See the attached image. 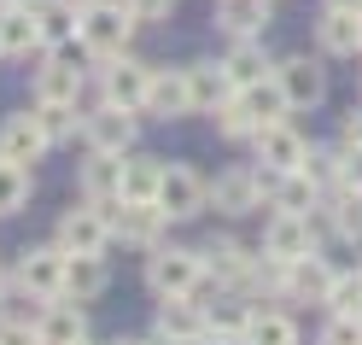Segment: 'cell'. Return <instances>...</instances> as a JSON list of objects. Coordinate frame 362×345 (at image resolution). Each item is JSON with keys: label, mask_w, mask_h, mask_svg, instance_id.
I'll return each mask as SVG.
<instances>
[{"label": "cell", "mask_w": 362, "mask_h": 345, "mask_svg": "<svg viewBox=\"0 0 362 345\" xmlns=\"http://www.w3.org/2000/svg\"><path fill=\"white\" fill-rule=\"evenodd\" d=\"M129 35H134V12L123 0H82V24H76V41L94 59H117L129 53Z\"/></svg>", "instance_id": "cell-1"}, {"label": "cell", "mask_w": 362, "mask_h": 345, "mask_svg": "<svg viewBox=\"0 0 362 345\" xmlns=\"http://www.w3.org/2000/svg\"><path fill=\"white\" fill-rule=\"evenodd\" d=\"M199 281H205V251L152 246V258H146V287H152L158 298H193Z\"/></svg>", "instance_id": "cell-2"}, {"label": "cell", "mask_w": 362, "mask_h": 345, "mask_svg": "<svg viewBox=\"0 0 362 345\" xmlns=\"http://www.w3.org/2000/svg\"><path fill=\"white\" fill-rule=\"evenodd\" d=\"M158 211L170 222H193L199 211H211V181L193 164H164V181H158Z\"/></svg>", "instance_id": "cell-3"}, {"label": "cell", "mask_w": 362, "mask_h": 345, "mask_svg": "<svg viewBox=\"0 0 362 345\" xmlns=\"http://www.w3.org/2000/svg\"><path fill=\"white\" fill-rule=\"evenodd\" d=\"M105 217H111V240L141 246V251H152L164 240V228H170V217L158 211V199H111Z\"/></svg>", "instance_id": "cell-4"}, {"label": "cell", "mask_w": 362, "mask_h": 345, "mask_svg": "<svg viewBox=\"0 0 362 345\" xmlns=\"http://www.w3.org/2000/svg\"><path fill=\"white\" fill-rule=\"evenodd\" d=\"M59 251H71V258H105V246H111V217H105V205H76V211H64L59 217V234H53Z\"/></svg>", "instance_id": "cell-5"}, {"label": "cell", "mask_w": 362, "mask_h": 345, "mask_svg": "<svg viewBox=\"0 0 362 345\" xmlns=\"http://www.w3.org/2000/svg\"><path fill=\"white\" fill-rule=\"evenodd\" d=\"M315 251V222L310 211H275L263 228V258H275V264H298Z\"/></svg>", "instance_id": "cell-6"}, {"label": "cell", "mask_w": 362, "mask_h": 345, "mask_svg": "<svg viewBox=\"0 0 362 345\" xmlns=\"http://www.w3.org/2000/svg\"><path fill=\"white\" fill-rule=\"evenodd\" d=\"M100 88H105V100H111V106H123V111H146V94H152V64L117 53V59H105Z\"/></svg>", "instance_id": "cell-7"}, {"label": "cell", "mask_w": 362, "mask_h": 345, "mask_svg": "<svg viewBox=\"0 0 362 345\" xmlns=\"http://www.w3.org/2000/svg\"><path fill=\"white\" fill-rule=\"evenodd\" d=\"M134 129H141V118L105 100L100 111L82 118V141H88V152H129L134 147Z\"/></svg>", "instance_id": "cell-8"}, {"label": "cell", "mask_w": 362, "mask_h": 345, "mask_svg": "<svg viewBox=\"0 0 362 345\" xmlns=\"http://www.w3.org/2000/svg\"><path fill=\"white\" fill-rule=\"evenodd\" d=\"M252 141H257V164H263V176H286V170H298V164H304V152H310V141H304V135L292 129L286 118H281V123H263Z\"/></svg>", "instance_id": "cell-9"}, {"label": "cell", "mask_w": 362, "mask_h": 345, "mask_svg": "<svg viewBox=\"0 0 362 345\" xmlns=\"http://www.w3.org/2000/svg\"><path fill=\"white\" fill-rule=\"evenodd\" d=\"M275 82H281V94H286V106H292V111L322 106V94H327V71H322V64H315L310 53L281 59V64H275Z\"/></svg>", "instance_id": "cell-10"}, {"label": "cell", "mask_w": 362, "mask_h": 345, "mask_svg": "<svg viewBox=\"0 0 362 345\" xmlns=\"http://www.w3.org/2000/svg\"><path fill=\"white\" fill-rule=\"evenodd\" d=\"M211 205L222 217H252L257 205H263V176L252 164H234V170H222L211 181Z\"/></svg>", "instance_id": "cell-11"}, {"label": "cell", "mask_w": 362, "mask_h": 345, "mask_svg": "<svg viewBox=\"0 0 362 345\" xmlns=\"http://www.w3.org/2000/svg\"><path fill=\"white\" fill-rule=\"evenodd\" d=\"M205 275H216V287H228V293H245V287H257V258L240 240H211L205 246Z\"/></svg>", "instance_id": "cell-12"}, {"label": "cell", "mask_w": 362, "mask_h": 345, "mask_svg": "<svg viewBox=\"0 0 362 345\" xmlns=\"http://www.w3.org/2000/svg\"><path fill=\"white\" fill-rule=\"evenodd\" d=\"M18 287L35 298H64V251L59 246H30L18 264Z\"/></svg>", "instance_id": "cell-13"}, {"label": "cell", "mask_w": 362, "mask_h": 345, "mask_svg": "<svg viewBox=\"0 0 362 345\" xmlns=\"http://www.w3.org/2000/svg\"><path fill=\"white\" fill-rule=\"evenodd\" d=\"M47 129H41L35 111H12L6 123H0V158H12V164H35L41 152H47Z\"/></svg>", "instance_id": "cell-14"}, {"label": "cell", "mask_w": 362, "mask_h": 345, "mask_svg": "<svg viewBox=\"0 0 362 345\" xmlns=\"http://www.w3.org/2000/svg\"><path fill=\"white\" fill-rule=\"evenodd\" d=\"M76 188L88 205H111L123 199V152H88V164L76 176Z\"/></svg>", "instance_id": "cell-15"}, {"label": "cell", "mask_w": 362, "mask_h": 345, "mask_svg": "<svg viewBox=\"0 0 362 345\" xmlns=\"http://www.w3.org/2000/svg\"><path fill=\"white\" fill-rule=\"evenodd\" d=\"M333 264L322 258V251H310V258H298V264H286V298H298V305H304V298H310V305H327V293H333Z\"/></svg>", "instance_id": "cell-16"}, {"label": "cell", "mask_w": 362, "mask_h": 345, "mask_svg": "<svg viewBox=\"0 0 362 345\" xmlns=\"http://www.w3.org/2000/svg\"><path fill=\"white\" fill-rule=\"evenodd\" d=\"M30 47H41V18L30 0H12L0 6V59H24Z\"/></svg>", "instance_id": "cell-17"}, {"label": "cell", "mask_w": 362, "mask_h": 345, "mask_svg": "<svg viewBox=\"0 0 362 345\" xmlns=\"http://www.w3.org/2000/svg\"><path fill=\"white\" fill-rule=\"evenodd\" d=\"M35 339L41 345H76V339H88L82 305L76 298H47V310H41V322H35Z\"/></svg>", "instance_id": "cell-18"}, {"label": "cell", "mask_w": 362, "mask_h": 345, "mask_svg": "<svg viewBox=\"0 0 362 345\" xmlns=\"http://www.w3.org/2000/svg\"><path fill=\"white\" fill-rule=\"evenodd\" d=\"M158 334L175 339V345H199L211 328H205V305L193 298H158Z\"/></svg>", "instance_id": "cell-19"}, {"label": "cell", "mask_w": 362, "mask_h": 345, "mask_svg": "<svg viewBox=\"0 0 362 345\" xmlns=\"http://www.w3.org/2000/svg\"><path fill=\"white\" fill-rule=\"evenodd\" d=\"M146 111H158V118H187V111H193V94H187V64H170V71H158V64H152V94H146Z\"/></svg>", "instance_id": "cell-20"}, {"label": "cell", "mask_w": 362, "mask_h": 345, "mask_svg": "<svg viewBox=\"0 0 362 345\" xmlns=\"http://www.w3.org/2000/svg\"><path fill=\"white\" fill-rule=\"evenodd\" d=\"M269 18H275V0H216V24L228 30L234 41H252L269 30Z\"/></svg>", "instance_id": "cell-21"}, {"label": "cell", "mask_w": 362, "mask_h": 345, "mask_svg": "<svg viewBox=\"0 0 362 345\" xmlns=\"http://www.w3.org/2000/svg\"><path fill=\"white\" fill-rule=\"evenodd\" d=\"M315 41H322V53H333V59L362 53V12H339V6H327L322 24H315Z\"/></svg>", "instance_id": "cell-22"}, {"label": "cell", "mask_w": 362, "mask_h": 345, "mask_svg": "<svg viewBox=\"0 0 362 345\" xmlns=\"http://www.w3.org/2000/svg\"><path fill=\"white\" fill-rule=\"evenodd\" d=\"M111 287V269H105V258H71L64 251V298H76V305H88V298H100Z\"/></svg>", "instance_id": "cell-23"}, {"label": "cell", "mask_w": 362, "mask_h": 345, "mask_svg": "<svg viewBox=\"0 0 362 345\" xmlns=\"http://www.w3.org/2000/svg\"><path fill=\"white\" fill-rule=\"evenodd\" d=\"M76 94H82V71L71 64V53H53V59L35 71V100H64V106H76Z\"/></svg>", "instance_id": "cell-24"}, {"label": "cell", "mask_w": 362, "mask_h": 345, "mask_svg": "<svg viewBox=\"0 0 362 345\" xmlns=\"http://www.w3.org/2000/svg\"><path fill=\"white\" fill-rule=\"evenodd\" d=\"M222 71H228V82L234 88H252V82H263L275 64H269V53H263V41L252 35V41H234L228 47V59H222Z\"/></svg>", "instance_id": "cell-25"}, {"label": "cell", "mask_w": 362, "mask_h": 345, "mask_svg": "<svg viewBox=\"0 0 362 345\" xmlns=\"http://www.w3.org/2000/svg\"><path fill=\"white\" fill-rule=\"evenodd\" d=\"M275 188H269V211H315V199L322 188L304 176V170H286V176H269Z\"/></svg>", "instance_id": "cell-26"}, {"label": "cell", "mask_w": 362, "mask_h": 345, "mask_svg": "<svg viewBox=\"0 0 362 345\" xmlns=\"http://www.w3.org/2000/svg\"><path fill=\"white\" fill-rule=\"evenodd\" d=\"M187 94H193V111H216L234 94V82L222 64H187Z\"/></svg>", "instance_id": "cell-27"}, {"label": "cell", "mask_w": 362, "mask_h": 345, "mask_svg": "<svg viewBox=\"0 0 362 345\" xmlns=\"http://www.w3.org/2000/svg\"><path fill=\"white\" fill-rule=\"evenodd\" d=\"M35 18H41V47H64L82 24V0H47V6H35Z\"/></svg>", "instance_id": "cell-28"}, {"label": "cell", "mask_w": 362, "mask_h": 345, "mask_svg": "<svg viewBox=\"0 0 362 345\" xmlns=\"http://www.w3.org/2000/svg\"><path fill=\"white\" fill-rule=\"evenodd\" d=\"M158 181H164V158L123 152V199H158Z\"/></svg>", "instance_id": "cell-29"}, {"label": "cell", "mask_w": 362, "mask_h": 345, "mask_svg": "<svg viewBox=\"0 0 362 345\" xmlns=\"http://www.w3.org/2000/svg\"><path fill=\"white\" fill-rule=\"evenodd\" d=\"M245 345H298V322H292L286 310H252Z\"/></svg>", "instance_id": "cell-30"}, {"label": "cell", "mask_w": 362, "mask_h": 345, "mask_svg": "<svg viewBox=\"0 0 362 345\" xmlns=\"http://www.w3.org/2000/svg\"><path fill=\"white\" fill-rule=\"evenodd\" d=\"M240 94H245V106H252V118H257V129L263 123H281L286 118V94H281V82H275V71H269L263 82H252V88H240Z\"/></svg>", "instance_id": "cell-31"}, {"label": "cell", "mask_w": 362, "mask_h": 345, "mask_svg": "<svg viewBox=\"0 0 362 345\" xmlns=\"http://www.w3.org/2000/svg\"><path fill=\"white\" fill-rule=\"evenodd\" d=\"M245 322H252V305H240V298H216V305H205V328L222 334V339H245Z\"/></svg>", "instance_id": "cell-32"}, {"label": "cell", "mask_w": 362, "mask_h": 345, "mask_svg": "<svg viewBox=\"0 0 362 345\" xmlns=\"http://www.w3.org/2000/svg\"><path fill=\"white\" fill-rule=\"evenodd\" d=\"M30 199V164H12V158H0V217H18Z\"/></svg>", "instance_id": "cell-33"}, {"label": "cell", "mask_w": 362, "mask_h": 345, "mask_svg": "<svg viewBox=\"0 0 362 345\" xmlns=\"http://www.w3.org/2000/svg\"><path fill=\"white\" fill-rule=\"evenodd\" d=\"M216 129L228 135V141H240V135H257V118H252V106H245V94H240V88L216 106Z\"/></svg>", "instance_id": "cell-34"}, {"label": "cell", "mask_w": 362, "mask_h": 345, "mask_svg": "<svg viewBox=\"0 0 362 345\" xmlns=\"http://www.w3.org/2000/svg\"><path fill=\"white\" fill-rule=\"evenodd\" d=\"M333 234L339 240H362V193L356 188H339L333 193Z\"/></svg>", "instance_id": "cell-35"}, {"label": "cell", "mask_w": 362, "mask_h": 345, "mask_svg": "<svg viewBox=\"0 0 362 345\" xmlns=\"http://www.w3.org/2000/svg\"><path fill=\"white\" fill-rule=\"evenodd\" d=\"M35 118H41V129H47L53 147L76 135V106H64V100H35Z\"/></svg>", "instance_id": "cell-36"}, {"label": "cell", "mask_w": 362, "mask_h": 345, "mask_svg": "<svg viewBox=\"0 0 362 345\" xmlns=\"http://www.w3.org/2000/svg\"><path fill=\"white\" fill-rule=\"evenodd\" d=\"M327 310H333V316H362V269H356V275H333Z\"/></svg>", "instance_id": "cell-37"}, {"label": "cell", "mask_w": 362, "mask_h": 345, "mask_svg": "<svg viewBox=\"0 0 362 345\" xmlns=\"http://www.w3.org/2000/svg\"><path fill=\"white\" fill-rule=\"evenodd\" d=\"M298 170L315 181V188H333V181H339V152H322V147H310Z\"/></svg>", "instance_id": "cell-38"}, {"label": "cell", "mask_w": 362, "mask_h": 345, "mask_svg": "<svg viewBox=\"0 0 362 345\" xmlns=\"http://www.w3.org/2000/svg\"><path fill=\"white\" fill-rule=\"evenodd\" d=\"M322 345H362V316H333L322 328Z\"/></svg>", "instance_id": "cell-39"}, {"label": "cell", "mask_w": 362, "mask_h": 345, "mask_svg": "<svg viewBox=\"0 0 362 345\" xmlns=\"http://www.w3.org/2000/svg\"><path fill=\"white\" fill-rule=\"evenodd\" d=\"M123 6L134 12V24H164V18L175 12V0H123Z\"/></svg>", "instance_id": "cell-40"}, {"label": "cell", "mask_w": 362, "mask_h": 345, "mask_svg": "<svg viewBox=\"0 0 362 345\" xmlns=\"http://www.w3.org/2000/svg\"><path fill=\"white\" fill-rule=\"evenodd\" d=\"M339 188H356L362 193V141L339 152Z\"/></svg>", "instance_id": "cell-41"}, {"label": "cell", "mask_w": 362, "mask_h": 345, "mask_svg": "<svg viewBox=\"0 0 362 345\" xmlns=\"http://www.w3.org/2000/svg\"><path fill=\"white\" fill-rule=\"evenodd\" d=\"M0 345H41L30 322H18V316H0Z\"/></svg>", "instance_id": "cell-42"}, {"label": "cell", "mask_w": 362, "mask_h": 345, "mask_svg": "<svg viewBox=\"0 0 362 345\" xmlns=\"http://www.w3.org/2000/svg\"><path fill=\"white\" fill-rule=\"evenodd\" d=\"M356 141H362V111L351 106V111H345V147H356Z\"/></svg>", "instance_id": "cell-43"}, {"label": "cell", "mask_w": 362, "mask_h": 345, "mask_svg": "<svg viewBox=\"0 0 362 345\" xmlns=\"http://www.w3.org/2000/svg\"><path fill=\"white\" fill-rule=\"evenodd\" d=\"M199 345H245V339H222V334H205Z\"/></svg>", "instance_id": "cell-44"}, {"label": "cell", "mask_w": 362, "mask_h": 345, "mask_svg": "<svg viewBox=\"0 0 362 345\" xmlns=\"http://www.w3.org/2000/svg\"><path fill=\"white\" fill-rule=\"evenodd\" d=\"M327 6H339V12H362V0H327Z\"/></svg>", "instance_id": "cell-45"}, {"label": "cell", "mask_w": 362, "mask_h": 345, "mask_svg": "<svg viewBox=\"0 0 362 345\" xmlns=\"http://www.w3.org/2000/svg\"><path fill=\"white\" fill-rule=\"evenodd\" d=\"M0 293H6V264H0Z\"/></svg>", "instance_id": "cell-46"}, {"label": "cell", "mask_w": 362, "mask_h": 345, "mask_svg": "<svg viewBox=\"0 0 362 345\" xmlns=\"http://www.w3.org/2000/svg\"><path fill=\"white\" fill-rule=\"evenodd\" d=\"M117 345H146V339H117Z\"/></svg>", "instance_id": "cell-47"}, {"label": "cell", "mask_w": 362, "mask_h": 345, "mask_svg": "<svg viewBox=\"0 0 362 345\" xmlns=\"http://www.w3.org/2000/svg\"><path fill=\"white\" fill-rule=\"evenodd\" d=\"M0 6H12V0H0Z\"/></svg>", "instance_id": "cell-48"}, {"label": "cell", "mask_w": 362, "mask_h": 345, "mask_svg": "<svg viewBox=\"0 0 362 345\" xmlns=\"http://www.w3.org/2000/svg\"><path fill=\"white\" fill-rule=\"evenodd\" d=\"M76 345H88V339H76Z\"/></svg>", "instance_id": "cell-49"}]
</instances>
